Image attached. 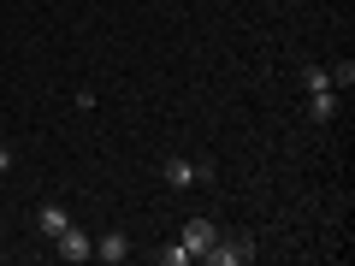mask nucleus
I'll list each match as a JSON object with an SVG mask.
<instances>
[{
    "label": "nucleus",
    "instance_id": "obj_1",
    "mask_svg": "<svg viewBox=\"0 0 355 266\" xmlns=\"http://www.w3.org/2000/svg\"><path fill=\"white\" fill-rule=\"evenodd\" d=\"M160 177H166V190H196V184L214 177V166H207V160H184V154H166Z\"/></svg>",
    "mask_w": 355,
    "mask_h": 266
},
{
    "label": "nucleus",
    "instance_id": "obj_2",
    "mask_svg": "<svg viewBox=\"0 0 355 266\" xmlns=\"http://www.w3.org/2000/svg\"><path fill=\"white\" fill-rule=\"evenodd\" d=\"M207 266H249L254 260V242L249 237H214V249L202 254Z\"/></svg>",
    "mask_w": 355,
    "mask_h": 266
},
{
    "label": "nucleus",
    "instance_id": "obj_3",
    "mask_svg": "<svg viewBox=\"0 0 355 266\" xmlns=\"http://www.w3.org/2000/svg\"><path fill=\"white\" fill-rule=\"evenodd\" d=\"M338 107H343V95H338L331 83H314V89H308V118H314V125L338 118Z\"/></svg>",
    "mask_w": 355,
    "mask_h": 266
},
{
    "label": "nucleus",
    "instance_id": "obj_4",
    "mask_svg": "<svg viewBox=\"0 0 355 266\" xmlns=\"http://www.w3.org/2000/svg\"><path fill=\"white\" fill-rule=\"evenodd\" d=\"M214 237H219V225H214V219H190V225H184V237H178V242L190 249V260H202V254L214 249Z\"/></svg>",
    "mask_w": 355,
    "mask_h": 266
},
{
    "label": "nucleus",
    "instance_id": "obj_5",
    "mask_svg": "<svg viewBox=\"0 0 355 266\" xmlns=\"http://www.w3.org/2000/svg\"><path fill=\"white\" fill-rule=\"evenodd\" d=\"M53 242H60V260H95V242H89V237H83L77 225H65V231H60Z\"/></svg>",
    "mask_w": 355,
    "mask_h": 266
},
{
    "label": "nucleus",
    "instance_id": "obj_6",
    "mask_svg": "<svg viewBox=\"0 0 355 266\" xmlns=\"http://www.w3.org/2000/svg\"><path fill=\"white\" fill-rule=\"evenodd\" d=\"M65 225H71V213H65L60 202H42V207H36V231H42V237H60Z\"/></svg>",
    "mask_w": 355,
    "mask_h": 266
},
{
    "label": "nucleus",
    "instance_id": "obj_7",
    "mask_svg": "<svg viewBox=\"0 0 355 266\" xmlns=\"http://www.w3.org/2000/svg\"><path fill=\"white\" fill-rule=\"evenodd\" d=\"M95 254H101L107 266H119V260H130V237H125V231H107V237L95 242Z\"/></svg>",
    "mask_w": 355,
    "mask_h": 266
},
{
    "label": "nucleus",
    "instance_id": "obj_8",
    "mask_svg": "<svg viewBox=\"0 0 355 266\" xmlns=\"http://www.w3.org/2000/svg\"><path fill=\"white\" fill-rule=\"evenodd\" d=\"M154 260H160V266H190V249H184V242H160Z\"/></svg>",
    "mask_w": 355,
    "mask_h": 266
},
{
    "label": "nucleus",
    "instance_id": "obj_9",
    "mask_svg": "<svg viewBox=\"0 0 355 266\" xmlns=\"http://www.w3.org/2000/svg\"><path fill=\"white\" fill-rule=\"evenodd\" d=\"M326 71H331V89H338V95H343V89L355 83V65H349V60H338V65H326Z\"/></svg>",
    "mask_w": 355,
    "mask_h": 266
},
{
    "label": "nucleus",
    "instance_id": "obj_10",
    "mask_svg": "<svg viewBox=\"0 0 355 266\" xmlns=\"http://www.w3.org/2000/svg\"><path fill=\"white\" fill-rule=\"evenodd\" d=\"M12 172V148H6V142H0V177Z\"/></svg>",
    "mask_w": 355,
    "mask_h": 266
}]
</instances>
